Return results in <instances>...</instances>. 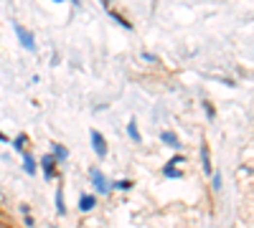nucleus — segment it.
Instances as JSON below:
<instances>
[{"label": "nucleus", "instance_id": "nucleus-22", "mask_svg": "<svg viewBox=\"0 0 254 228\" xmlns=\"http://www.w3.org/2000/svg\"><path fill=\"white\" fill-rule=\"evenodd\" d=\"M53 228H56V226H53Z\"/></svg>", "mask_w": 254, "mask_h": 228}, {"label": "nucleus", "instance_id": "nucleus-7", "mask_svg": "<svg viewBox=\"0 0 254 228\" xmlns=\"http://www.w3.org/2000/svg\"><path fill=\"white\" fill-rule=\"evenodd\" d=\"M97 208V198L94 195H82L79 198V211L82 213H89V211H94Z\"/></svg>", "mask_w": 254, "mask_h": 228}, {"label": "nucleus", "instance_id": "nucleus-3", "mask_svg": "<svg viewBox=\"0 0 254 228\" xmlns=\"http://www.w3.org/2000/svg\"><path fill=\"white\" fill-rule=\"evenodd\" d=\"M16 36H18V41H20V46H23V49L36 51V41H33V33H31V31H26L23 26H16Z\"/></svg>", "mask_w": 254, "mask_h": 228}, {"label": "nucleus", "instance_id": "nucleus-6", "mask_svg": "<svg viewBox=\"0 0 254 228\" xmlns=\"http://www.w3.org/2000/svg\"><path fill=\"white\" fill-rule=\"evenodd\" d=\"M51 150H53L51 155H53V160H56V163H66V160H69V150H66L64 145H56V142H53Z\"/></svg>", "mask_w": 254, "mask_h": 228}, {"label": "nucleus", "instance_id": "nucleus-16", "mask_svg": "<svg viewBox=\"0 0 254 228\" xmlns=\"http://www.w3.org/2000/svg\"><path fill=\"white\" fill-rule=\"evenodd\" d=\"M214 190H221V175H214Z\"/></svg>", "mask_w": 254, "mask_h": 228}, {"label": "nucleus", "instance_id": "nucleus-5", "mask_svg": "<svg viewBox=\"0 0 254 228\" xmlns=\"http://www.w3.org/2000/svg\"><path fill=\"white\" fill-rule=\"evenodd\" d=\"M160 140H163V145H168V147H173V150H181V140L175 137V132H170V130H165L163 134H160Z\"/></svg>", "mask_w": 254, "mask_h": 228}, {"label": "nucleus", "instance_id": "nucleus-21", "mask_svg": "<svg viewBox=\"0 0 254 228\" xmlns=\"http://www.w3.org/2000/svg\"><path fill=\"white\" fill-rule=\"evenodd\" d=\"M0 228H3V223H0Z\"/></svg>", "mask_w": 254, "mask_h": 228}, {"label": "nucleus", "instance_id": "nucleus-8", "mask_svg": "<svg viewBox=\"0 0 254 228\" xmlns=\"http://www.w3.org/2000/svg\"><path fill=\"white\" fill-rule=\"evenodd\" d=\"M201 165H203V173L211 175V155H208V145H201Z\"/></svg>", "mask_w": 254, "mask_h": 228}, {"label": "nucleus", "instance_id": "nucleus-2", "mask_svg": "<svg viewBox=\"0 0 254 228\" xmlns=\"http://www.w3.org/2000/svg\"><path fill=\"white\" fill-rule=\"evenodd\" d=\"M89 178H92V182H94L97 193L107 195V193H109V182H107V178L102 175V170H99V167H92V170H89Z\"/></svg>", "mask_w": 254, "mask_h": 228}, {"label": "nucleus", "instance_id": "nucleus-14", "mask_svg": "<svg viewBox=\"0 0 254 228\" xmlns=\"http://www.w3.org/2000/svg\"><path fill=\"white\" fill-rule=\"evenodd\" d=\"M127 188H132L130 180H119V182H115V185H109V190H127Z\"/></svg>", "mask_w": 254, "mask_h": 228}, {"label": "nucleus", "instance_id": "nucleus-18", "mask_svg": "<svg viewBox=\"0 0 254 228\" xmlns=\"http://www.w3.org/2000/svg\"><path fill=\"white\" fill-rule=\"evenodd\" d=\"M0 142H8V137H5L3 132H0Z\"/></svg>", "mask_w": 254, "mask_h": 228}, {"label": "nucleus", "instance_id": "nucleus-20", "mask_svg": "<svg viewBox=\"0 0 254 228\" xmlns=\"http://www.w3.org/2000/svg\"><path fill=\"white\" fill-rule=\"evenodd\" d=\"M53 3H61V0H53Z\"/></svg>", "mask_w": 254, "mask_h": 228}, {"label": "nucleus", "instance_id": "nucleus-10", "mask_svg": "<svg viewBox=\"0 0 254 228\" xmlns=\"http://www.w3.org/2000/svg\"><path fill=\"white\" fill-rule=\"evenodd\" d=\"M127 134H130L132 142H140V140H142L140 132H137V122H135V119H130V124H127Z\"/></svg>", "mask_w": 254, "mask_h": 228}, {"label": "nucleus", "instance_id": "nucleus-1", "mask_svg": "<svg viewBox=\"0 0 254 228\" xmlns=\"http://www.w3.org/2000/svg\"><path fill=\"white\" fill-rule=\"evenodd\" d=\"M89 137H92V150H94V155H97L99 160H104L109 150H107V140L102 137V132H99V130H92Z\"/></svg>", "mask_w": 254, "mask_h": 228}, {"label": "nucleus", "instance_id": "nucleus-17", "mask_svg": "<svg viewBox=\"0 0 254 228\" xmlns=\"http://www.w3.org/2000/svg\"><path fill=\"white\" fill-rule=\"evenodd\" d=\"M23 223H26L28 228H33V223H36V221H33V218H31V215H26V218H23Z\"/></svg>", "mask_w": 254, "mask_h": 228}, {"label": "nucleus", "instance_id": "nucleus-11", "mask_svg": "<svg viewBox=\"0 0 254 228\" xmlns=\"http://www.w3.org/2000/svg\"><path fill=\"white\" fill-rule=\"evenodd\" d=\"M163 175H165V178L178 180V178H183V170H178V167H170V165H163Z\"/></svg>", "mask_w": 254, "mask_h": 228}, {"label": "nucleus", "instance_id": "nucleus-9", "mask_svg": "<svg viewBox=\"0 0 254 228\" xmlns=\"http://www.w3.org/2000/svg\"><path fill=\"white\" fill-rule=\"evenodd\" d=\"M23 170H26L28 175H36V170H38V165H36V157L23 155Z\"/></svg>", "mask_w": 254, "mask_h": 228}, {"label": "nucleus", "instance_id": "nucleus-12", "mask_svg": "<svg viewBox=\"0 0 254 228\" xmlns=\"http://www.w3.org/2000/svg\"><path fill=\"white\" fill-rule=\"evenodd\" d=\"M56 213H59V215H64V213H66V203H64V190H61V188L56 190Z\"/></svg>", "mask_w": 254, "mask_h": 228}, {"label": "nucleus", "instance_id": "nucleus-13", "mask_svg": "<svg viewBox=\"0 0 254 228\" xmlns=\"http://www.w3.org/2000/svg\"><path fill=\"white\" fill-rule=\"evenodd\" d=\"M26 140H28V137L26 134H18L16 137V140H13V147H16V150L20 152V150H23V147H26Z\"/></svg>", "mask_w": 254, "mask_h": 228}, {"label": "nucleus", "instance_id": "nucleus-15", "mask_svg": "<svg viewBox=\"0 0 254 228\" xmlns=\"http://www.w3.org/2000/svg\"><path fill=\"white\" fill-rule=\"evenodd\" d=\"M183 160H186L183 155H175V157H170V160H168V165H170V167H175V165H181Z\"/></svg>", "mask_w": 254, "mask_h": 228}, {"label": "nucleus", "instance_id": "nucleus-4", "mask_svg": "<svg viewBox=\"0 0 254 228\" xmlns=\"http://www.w3.org/2000/svg\"><path fill=\"white\" fill-rule=\"evenodd\" d=\"M41 170H43V178L51 180L53 175H56V160H53V155H43L41 157Z\"/></svg>", "mask_w": 254, "mask_h": 228}, {"label": "nucleus", "instance_id": "nucleus-19", "mask_svg": "<svg viewBox=\"0 0 254 228\" xmlns=\"http://www.w3.org/2000/svg\"><path fill=\"white\" fill-rule=\"evenodd\" d=\"M71 3H74V5H79V3H82V0H71Z\"/></svg>", "mask_w": 254, "mask_h": 228}]
</instances>
